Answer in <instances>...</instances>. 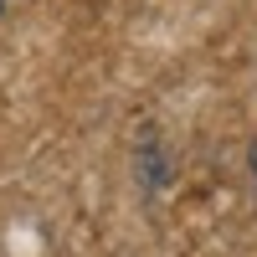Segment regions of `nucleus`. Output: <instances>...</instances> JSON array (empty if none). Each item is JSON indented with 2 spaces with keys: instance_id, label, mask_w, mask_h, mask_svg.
Returning <instances> with one entry per match:
<instances>
[{
  "instance_id": "obj_1",
  "label": "nucleus",
  "mask_w": 257,
  "mask_h": 257,
  "mask_svg": "<svg viewBox=\"0 0 257 257\" xmlns=\"http://www.w3.org/2000/svg\"><path fill=\"white\" fill-rule=\"evenodd\" d=\"M252 175H257V149H252Z\"/></svg>"
},
{
  "instance_id": "obj_2",
  "label": "nucleus",
  "mask_w": 257,
  "mask_h": 257,
  "mask_svg": "<svg viewBox=\"0 0 257 257\" xmlns=\"http://www.w3.org/2000/svg\"><path fill=\"white\" fill-rule=\"evenodd\" d=\"M0 11H6V0H0Z\"/></svg>"
}]
</instances>
